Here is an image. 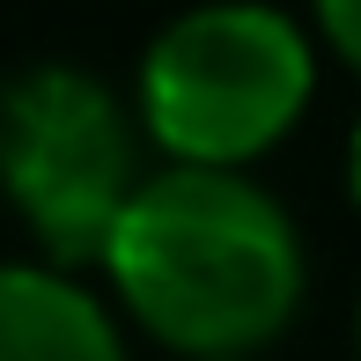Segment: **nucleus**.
I'll list each match as a JSON object with an SVG mask.
<instances>
[{"label":"nucleus","instance_id":"nucleus-4","mask_svg":"<svg viewBox=\"0 0 361 361\" xmlns=\"http://www.w3.org/2000/svg\"><path fill=\"white\" fill-rule=\"evenodd\" d=\"M0 361H133L118 310L81 273L0 258Z\"/></svg>","mask_w":361,"mask_h":361},{"label":"nucleus","instance_id":"nucleus-2","mask_svg":"<svg viewBox=\"0 0 361 361\" xmlns=\"http://www.w3.org/2000/svg\"><path fill=\"white\" fill-rule=\"evenodd\" d=\"M317 67V37L288 8H192L147 37L133 74V126L177 170H251L302 126Z\"/></svg>","mask_w":361,"mask_h":361},{"label":"nucleus","instance_id":"nucleus-3","mask_svg":"<svg viewBox=\"0 0 361 361\" xmlns=\"http://www.w3.org/2000/svg\"><path fill=\"white\" fill-rule=\"evenodd\" d=\"M140 147L133 104L74 59H37L0 81V192L59 273L96 266L147 177Z\"/></svg>","mask_w":361,"mask_h":361},{"label":"nucleus","instance_id":"nucleus-7","mask_svg":"<svg viewBox=\"0 0 361 361\" xmlns=\"http://www.w3.org/2000/svg\"><path fill=\"white\" fill-rule=\"evenodd\" d=\"M354 361H361V302H354Z\"/></svg>","mask_w":361,"mask_h":361},{"label":"nucleus","instance_id":"nucleus-5","mask_svg":"<svg viewBox=\"0 0 361 361\" xmlns=\"http://www.w3.org/2000/svg\"><path fill=\"white\" fill-rule=\"evenodd\" d=\"M310 37H317V52H332L339 67L361 81V0H324V8L310 15Z\"/></svg>","mask_w":361,"mask_h":361},{"label":"nucleus","instance_id":"nucleus-1","mask_svg":"<svg viewBox=\"0 0 361 361\" xmlns=\"http://www.w3.org/2000/svg\"><path fill=\"white\" fill-rule=\"evenodd\" d=\"M96 273L155 347L185 361H258L310 295L302 228L251 170L155 162L111 221Z\"/></svg>","mask_w":361,"mask_h":361},{"label":"nucleus","instance_id":"nucleus-6","mask_svg":"<svg viewBox=\"0 0 361 361\" xmlns=\"http://www.w3.org/2000/svg\"><path fill=\"white\" fill-rule=\"evenodd\" d=\"M347 200H354V214H361V118H354V133H347Z\"/></svg>","mask_w":361,"mask_h":361}]
</instances>
